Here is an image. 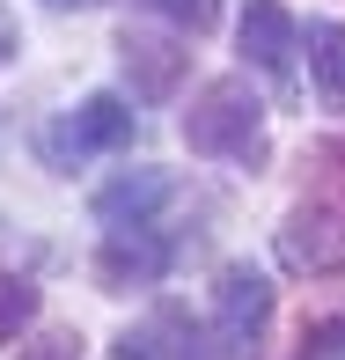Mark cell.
Masks as SVG:
<instances>
[{
	"label": "cell",
	"instance_id": "obj_1",
	"mask_svg": "<svg viewBox=\"0 0 345 360\" xmlns=\"http://www.w3.org/2000/svg\"><path fill=\"white\" fill-rule=\"evenodd\" d=\"M184 147L206 162H235V169H265V96L250 89V74H221L191 96L184 110Z\"/></svg>",
	"mask_w": 345,
	"mask_h": 360
},
{
	"label": "cell",
	"instance_id": "obj_2",
	"mask_svg": "<svg viewBox=\"0 0 345 360\" xmlns=\"http://www.w3.org/2000/svg\"><path fill=\"white\" fill-rule=\"evenodd\" d=\"M133 133H140L133 103L110 96V89H96V96H81L67 118L44 133V162H52V169H74V162H89V155H118V147H133Z\"/></svg>",
	"mask_w": 345,
	"mask_h": 360
},
{
	"label": "cell",
	"instance_id": "obj_3",
	"mask_svg": "<svg viewBox=\"0 0 345 360\" xmlns=\"http://www.w3.org/2000/svg\"><path fill=\"white\" fill-rule=\"evenodd\" d=\"M176 265V243L162 236L155 221H118L96 250V280L110 294H133V287H162V272Z\"/></svg>",
	"mask_w": 345,
	"mask_h": 360
},
{
	"label": "cell",
	"instance_id": "obj_4",
	"mask_svg": "<svg viewBox=\"0 0 345 360\" xmlns=\"http://www.w3.org/2000/svg\"><path fill=\"white\" fill-rule=\"evenodd\" d=\"M265 323H272V280L257 265H221V280H213V331L235 353H250L265 338Z\"/></svg>",
	"mask_w": 345,
	"mask_h": 360
},
{
	"label": "cell",
	"instance_id": "obj_5",
	"mask_svg": "<svg viewBox=\"0 0 345 360\" xmlns=\"http://www.w3.org/2000/svg\"><path fill=\"white\" fill-rule=\"evenodd\" d=\"M242 59L272 81V89H294V15L279 0H242Z\"/></svg>",
	"mask_w": 345,
	"mask_h": 360
},
{
	"label": "cell",
	"instance_id": "obj_6",
	"mask_svg": "<svg viewBox=\"0 0 345 360\" xmlns=\"http://www.w3.org/2000/svg\"><path fill=\"white\" fill-rule=\"evenodd\" d=\"M118 59H125V74H133V89L147 96V103L176 96V81H184V67H191L184 37H155V30H125V37H118Z\"/></svg>",
	"mask_w": 345,
	"mask_h": 360
},
{
	"label": "cell",
	"instance_id": "obj_7",
	"mask_svg": "<svg viewBox=\"0 0 345 360\" xmlns=\"http://www.w3.org/2000/svg\"><path fill=\"white\" fill-rule=\"evenodd\" d=\"M118 360H221V353L199 338V323L184 309H162V316H147L118 338Z\"/></svg>",
	"mask_w": 345,
	"mask_h": 360
},
{
	"label": "cell",
	"instance_id": "obj_8",
	"mask_svg": "<svg viewBox=\"0 0 345 360\" xmlns=\"http://www.w3.org/2000/svg\"><path fill=\"white\" fill-rule=\"evenodd\" d=\"M279 265L287 272H338L345 265V228H331L308 206H294L287 228H279Z\"/></svg>",
	"mask_w": 345,
	"mask_h": 360
},
{
	"label": "cell",
	"instance_id": "obj_9",
	"mask_svg": "<svg viewBox=\"0 0 345 360\" xmlns=\"http://www.w3.org/2000/svg\"><path fill=\"white\" fill-rule=\"evenodd\" d=\"M155 206H169V176H155V169H133V176H118V184H103L96 191V221H155Z\"/></svg>",
	"mask_w": 345,
	"mask_h": 360
},
{
	"label": "cell",
	"instance_id": "obj_10",
	"mask_svg": "<svg viewBox=\"0 0 345 360\" xmlns=\"http://www.w3.org/2000/svg\"><path fill=\"white\" fill-rule=\"evenodd\" d=\"M308 81L323 110H345V22H308Z\"/></svg>",
	"mask_w": 345,
	"mask_h": 360
},
{
	"label": "cell",
	"instance_id": "obj_11",
	"mask_svg": "<svg viewBox=\"0 0 345 360\" xmlns=\"http://www.w3.org/2000/svg\"><path fill=\"white\" fill-rule=\"evenodd\" d=\"M37 323V287L15 280V272H0V346H8L15 331H30Z\"/></svg>",
	"mask_w": 345,
	"mask_h": 360
},
{
	"label": "cell",
	"instance_id": "obj_12",
	"mask_svg": "<svg viewBox=\"0 0 345 360\" xmlns=\"http://www.w3.org/2000/svg\"><path fill=\"white\" fill-rule=\"evenodd\" d=\"M147 15H162V22H176L184 37H206L213 22H221V0H140Z\"/></svg>",
	"mask_w": 345,
	"mask_h": 360
},
{
	"label": "cell",
	"instance_id": "obj_13",
	"mask_svg": "<svg viewBox=\"0 0 345 360\" xmlns=\"http://www.w3.org/2000/svg\"><path fill=\"white\" fill-rule=\"evenodd\" d=\"M301 360H345V316H323L301 331Z\"/></svg>",
	"mask_w": 345,
	"mask_h": 360
},
{
	"label": "cell",
	"instance_id": "obj_14",
	"mask_svg": "<svg viewBox=\"0 0 345 360\" xmlns=\"http://www.w3.org/2000/svg\"><path fill=\"white\" fill-rule=\"evenodd\" d=\"M15 360H81V331H44V338H30Z\"/></svg>",
	"mask_w": 345,
	"mask_h": 360
},
{
	"label": "cell",
	"instance_id": "obj_15",
	"mask_svg": "<svg viewBox=\"0 0 345 360\" xmlns=\"http://www.w3.org/2000/svg\"><path fill=\"white\" fill-rule=\"evenodd\" d=\"M323 191H331V206L345 214V147H331V155H323Z\"/></svg>",
	"mask_w": 345,
	"mask_h": 360
},
{
	"label": "cell",
	"instance_id": "obj_16",
	"mask_svg": "<svg viewBox=\"0 0 345 360\" xmlns=\"http://www.w3.org/2000/svg\"><path fill=\"white\" fill-rule=\"evenodd\" d=\"M44 8H59V15H81V8H96V0H44Z\"/></svg>",
	"mask_w": 345,
	"mask_h": 360
}]
</instances>
